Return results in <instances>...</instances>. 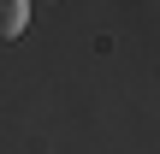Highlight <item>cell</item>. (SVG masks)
<instances>
[{
	"instance_id": "obj_1",
	"label": "cell",
	"mask_w": 160,
	"mask_h": 154,
	"mask_svg": "<svg viewBox=\"0 0 160 154\" xmlns=\"http://www.w3.org/2000/svg\"><path fill=\"white\" fill-rule=\"evenodd\" d=\"M30 24V0H0V42H18Z\"/></svg>"
}]
</instances>
